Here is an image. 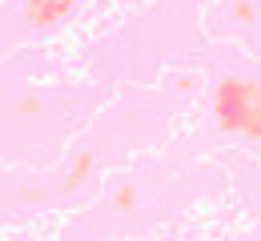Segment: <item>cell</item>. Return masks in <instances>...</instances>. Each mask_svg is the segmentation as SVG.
Returning <instances> with one entry per match:
<instances>
[{
  "instance_id": "1",
  "label": "cell",
  "mask_w": 261,
  "mask_h": 241,
  "mask_svg": "<svg viewBox=\"0 0 261 241\" xmlns=\"http://www.w3.org/2000/svg\"><path fill=\"white\" fill-rule=\"evenodd\" d=\"M213 121L229 137L261 145V81L217 76V85H213Z\"/></svg>"
},
{
  "instance_id": "2",
  "label": "cell",
  "mask_w": 261,
  "mask_h": 241,
  "mask_svg": "<svg viewBox=\"0 0 261 241\" xmlns=\"http://www.w3.org/2000/svg\"><path fill=\"white\" fill-rule=\"evenodd\" d=\"M76 4L81 0H24L20 4V16H24V24L33 33H48V29L65 24L68 16L76 12Z\"/></svg>"
},
{
  "instance_id": "3",
  "label": "cell",
  "mask_w": 261,
  "mask_h": 241,
  "mask_svg": "<svg viewBox=\"0 0 261 241\" xmlns=\"http://www.w3.org/2000/svg\"><path fill=\"white\" fill-rule=\"evenodd\" d=\"M93 165H97L93 149H76L72 161H68V169H65V177H61V185H57V197H72V193L93 177Z\"/></svg>"
},
{
  "instance_id": "4",
  "label": "cell",
  "mask_w": 261,
  "mask_h": 241,
  "mask_svg": "<svg viewBox=\"0 0 261 241\" xmlns=\"http://www.w3.org/2000/svg\"><path fill=\"white\" fill-rule=\"evenodd\" d=\"M113 209H121V213H125V209H137V185H133V181H121V185L113 189Z\"/></svg>"
},
{
  "instance_id": "5",
  "label": "cell",
  "mask_w": 261,
  "mask_h": 241,
  "mask_svg": "<svg viewBox=\"0 0 261 241\" xmlns=\"http://www.w3.org/2000/svg\"><path fill=\"white\" fill-rule=\"evenodd\" d=\"M233 12H237V20H249V16H253V4H249V0H237Z\"/></svg>"
}]
</instances>
